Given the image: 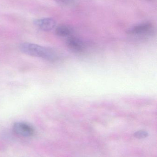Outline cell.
Instances as JSON below:
<instances>
[{
	"mask_svg": "<svg viewBox=\"0 0 157 157\" xmlns=\"http://www.w3.org/2000/svg\"><path fill=\"white\" fill-rule=\"evenodd\" d=\"M73 33L72 28L66 25H60L55 29V33L59 36L66 37L70 36Z\"/></svg>",
	"mask_w": 157,
	"mask_h": 157,
	"instance_id": "6",
	"label": "cell"
},
{
	"mask_svg": "<svg viewBox=\"0 0 157 157\" xmlns=\"http://www.w3.org/2000/svg\"><path fill=\"white\" fill-rule=\"evenodd\" d=\"M13 131L16 134L24 137H31L35 134L34 127L25 122H16L13 126Z\"/></svg>",
	"mask_w": 157,
	"mask_h": 157,
	"instance_id": "2",
	"label": "cell"
},
{
	"mask_svg": "<svg viewBox=\"0 0 157 157\" xmlns=\"http://www.w3.org/2000/svg\"><path fill=\"white\" fill-rule=\"evenodd\" d=\"M19 49L22 52L27 55L41 58L48 61H53L58 58L57 52L52 49L33 43H21L19 45Z\"/></svg>",
	"mask_w": 157,
	"mask_h": 157,
	"instance_id": "1",
	"label": "cell"
},
{
	"mask_svg": "<svg viewBox=\"0 0 157 157\" xmlns=\"http://www.w3.org/2000/svg\"><path fill=\"white\" fill-rule=\"evenodd\" d=\"M35 25L41 30L44 31H49L54 29L56 25V22L51 17H44L35 19L33 21Z\"/></svg>",
	"mask_w": 157,
	"mask_h": 157,
	"instance_id": "3",
	"label": "cell"
},
{
	"mask_svg": "<svg viewBox=\"0 0 157 157\" xmlns=\"http://www.w3.org/2000/svg\"><path fill=\"white\" fill-rule=\"evenodd\" d=\"M54 1L62 6H70L74 2V0H54Z\"/></svg>",
	"mask_w": 157,
	"mask_h": 157,
	"instance_id": "8",
	"label": "cell"
},
{
	"mask_svg": "<svg viewBox=\"0 0 157 157\" xmlns=\"http://www.w3.org/2000/svg\"><path fill=\"white\" fill-rule=\"evenodd\" d=\"M148 136V133L146 131H144V130H140V131H137L135 132L134 134V136L135 138H138V139H143L146 138Z\"/></svg>",
	"mask_w": 157,
	"mask_h": 157,
	"instance_id": "7",
	"label": "cell"
},
{
	"mask_svg": "<svg viewBox=\"0 0 157 157\" xmlns=\"http://www.w3.org/2000/svg\"><path fill=\"white\" fill-rule=\"evenodd\" d=\"M150 23H147L135 26L127 30V33L130 34H142L148 32L152 28Z\"/></svg>",
	"mask_w": 157,
	"mask_h": 157,
	"instance_id": "5",
	"label": "cell"
},
{
	"mask_svg": "<svg viewBox=\"0 0 157 157\" xmlns=\"http://www.w3.org/2000/svg\"><path fill=\"white\" fill-rule=\"evenodd\" d=\"M68 48L75 52H81L84 49V45L83 42L77 38L71 37L67 40Z\"/></svg>",
	"mask_w": 157,
	"mask_h": 157,
	"instance_id": "4",
	"label": "cell"
}]
</instances>
